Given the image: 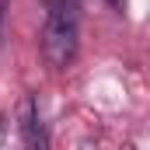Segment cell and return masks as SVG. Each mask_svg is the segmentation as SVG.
<instances>
[{
  "label": "cell",
  "instance_id": "1",
  "mask_svg": "<svg viewBox=\"0 0 150 150\" xmlns=\"http://www.w3.org/2000/svg\"><path fill=\"white\" fill-rule=\"evenodd\" d=\"M80 45V18L74 0H45V28H42V56L49 67H70Z\"/></svg>",
  "mask_w": 150,
  "mask_h": 150
},
{
  "label": "cell",
  "instance_id": "2",
  "mask_svg": "<svg viewBox=\"0 0 150 150\" xmlns=\"http://www.w3.org/2000/svg\"><path fill=\"white\" fill-rule=\"evenodd\" d=\"M14 122H18V136H21L25 147H45V143H49V136H45V129H42V122H38V105H35L32 94L21 98Z\"/></svg>",
  "mask_w": 150,
  "mask_h": 150
},
{
  "label": "cell",
  "instance_id": "3",
  "mask_svg": "<svg viewBox=\"0 0 150 150\" xmlns=\"http://www.w3.org/2000/svg\"><path fill=\"white\" fill-rule=\"evenodd\" d=\"M4 11H7V0H0V45H4Z\"/></svg>",
  "mask_w": 150,
  "mask_h": 150
},
{
  "label": "cell",
  "instance_id": "4",
  "mask_svg": "<svg viewBox=\"0 0 150 150\" xmlns=\"http://www.w3.org/2000/svg\"><path fill=\"white\" fill-rule=\"evenodd\" d=\"M105 4H108V7H122V0H105Z\"/></svg>",
  "mask_w": 150,
  "mask_h": 150
}]
</instances>
